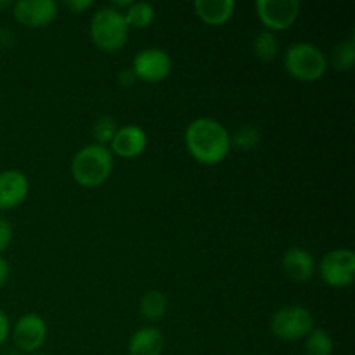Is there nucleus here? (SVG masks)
<instances>
[{"label":"nucleus","mask_w":355,"mask_h":355,"mask_svg":"<svg viewBox=\"0 0 355 355\" xmlns=\"http://www.w3.org/2000/svg\"><path fill=\"white\" fill-rule=\"evenodd\" d=\"M186 149L201 165H218L231 153V134L214 118H196L184 134Z\"/></svg>","instance_id":"1"},{"label":"nucleus","mask_w":355,"mask_h":355,"mask_svg":"<svg viewBox=\"0 0 355 355\" xmlns=\"http://www.w3.org/2000/svg\"><path fill=\"white\" fill-rule=\"evenodd\" d=\"M113 153L107 146L87 144L73 156L71 175L75 182L82 187H99L110 179L113 172Z\"/></svg>","instance_id":"2"},{"label":"nucleus","mask_w":355,"mask_h":355,"mask_svg":"<svg viewBox=\"0 0 355 355\" xmlns=\"http://www.w3.org/2000/svg\"><path fill=\"white\" fill-rule=\"evenodd\" d=\"M128 28L127 21L121 10L114 9V7H101L96 10L90 21V38L92 44L96 45L99 51L113 54L120 49L125 47L128 40Z\"/></svg>","instance_id":"3"},{"label":"nucleus","mask_w":355,"mask_h":355,"mask_svg":"<svg viewBox=\"0 0 355 355\" xmlns=\"http://www.w3.org/2000/svg\"><path fill=\"white\" fill-rule=\"evenodd\" d=\"M324 52L309 42H297L290 45L284 54V69L298 82L311 83L322 78L326 73Z\"/></svg>","instance_id":"4"},{"label":"nucleus","mask_w":355,"mask_h":355,"mask_svg":"<svg viewBox=\"0 0 355 355\" xmlns=\"http://www.w3.org/2000/svg\"><path fill=\"white\" fill-rule=\"evenodd\" d=\"M314 329V315L302 305L279 309L270 319V331L284 342H298Z\"/></svg>","instance_id":"5"},{"label":"nucleus","mask_w":355,"mask_h":355,"mask_svg":"<svg viewBox=\"0 0 355 355\" xmlns=\"http://www.w3.org/2000/svg\"><path fill=\"white\" fill-rule=\"evenodd\" d=\"M319 274L328 286H350L355 276V253L349 248L331 250L322 257L319 263Z\"/></svg>","instance_id":"6"},{"label":"nucleus","mask_w":355,"mask_h":355,"mask_svg":"<svg viewBox=\"0 0 355 355\" xmlns=\"http://www.w3.org/2000/svg\"><path fill=\"white\" fill-rule=\"evenodd\" d=\"M257 14L269 31H283L295 24L300 16L298 0H257Z\"/></svg>","instance_id":"7"},{"label":"nucleus","mask_w":355,"mask_h":355,"mask_svg":"<svg viewBox=\"0 0 355 355\" xmlns=\"http://www.w3.org/2000/svg\"><path fill=\"white\" fill-rule=\"evenodd\" d=\"M130 69L137 80L148 83H158L168 76L170 69H172V58L163 49L149 47L137 52Z\"/></svg>","instance_id":"8"},{"label":"nucleus","mask_w":355,"mask_h":355,"mask_svg":"<svg viewBox=\"0 0 355 355\" xmlns=\"http://www.w3.org/2000/svg\"><path fill=\"white\" fill-rule=\"evenodd\" d=\"M47 338V324L38 314H24L12 328L14 345L26 354H35Z\"/></svg>","instance_id":"9"},{"label":"nucleus","mask_w":355,"mask_h":355,"mask_svg":"<svg viewBox=\"0 0 355 355\" xmlns=\"http://www.w3.org/2000/svg\"><path fill=\"white\" fill-rule=\"evenodd\" d=\"M14 17L28 28H42L58 17L59 6L54 0H19L14 3Z\"/></svg>","instance_id":"10"},{"label":"nucleus","mask_w":355,"mask_h":355,"mask_svg":"<svg viewBox=\"0 0 355 355\" xmlns=\"http://www.w3.org/2000/svg\"><path fill=\"white\" fill-rule=\"evenodd\" d=\"M148 148V134L139 125H125L118 128L113 141L110 142V151L120 158H137Z\"/></svg>","instance_id":"11"},{"label":"nucleus","mask_w":355,"mask_h":355,"mask_svg":"<svg viewBox=\"0 0 355 355\" xmlns=\"http://www.w3.org/2000/svg\"><path fill=\"white\" fill-rule=\"evenodd\" d=\"M30 193L28 177L19 170L0 172V210L17 208Z\"/></svg>","instance_id":"12"},{"label":"nucleus","mask_w":355,"mask_h":355,"mask_svg":"<svg viewBox=\"0 0 355 355\" xmlns=\"http://www.w3.org/2000/svg\"><path fill=\"white\" fill-rule=\"evenodd\" d=\"M283 269L295 283H307L315 272V260L309 250L293 246L283 255Z\"/></svg>","instance_id":"13"},{"label":"nucleus","mask_w":355,"mask_h":355,"mask_svg":"<svg viewBox=\"0 0 355 355\" xmlns=\"http://www.w3.org/2000/svg\"><path fill=\"white\" fill-rule=\"evenodd\" d=\"M163 349H165V336L162 329L155 326L139 328L128 340L130 355H162Z\"/></svg>","instance_id":"14"},{"label":"nucleus","mask_w":355,"mask_h":355,"mask_svg":"<svg viewBox=\"0 0 355 355\" xmlns=\"http://www.w3.org/2000/svg\"><path fill=\"white\" fill-rule=\"evenodd\" d=\"M236 9L234 0H196L194 10L203 23L220 26L232 17Z\"/></svg>","instance_id":"15"},{"label":"nucleus","mask_w":355,"mask_h":355,"mask_svg":"<svg viewBox=\"0 0 355 355\" xmlns=\"http://www.w3.org/2000/svg\"><path fill=\"white\" fill-rule=\"evenodd\" d=\"M166 309H168V300L158 290L148 291L141 298V304H139L141 315L144 319H148V321H159L166 314Z\"/></svg>","instance_id":"16"},{"label":"nucleus","mask_w":355,"mask_h":355,"mask_svg":"<svg viewBox=\"0 0 355 355\" xmlns=\"http://www.w3.org/2000/svg\"><path fill=\"white\" fill-rule=\"evenodd\" d=\"M253 52L262 61H272L279 55V38L274 31L262 30L253 40Z\"/></svg>","instance_id":"17"},{"label":"nucleus","mask_w":355,"mask_h":355,"mask_svg":"<svg viewBox=\"0 0 355 355\" xmlns=\"http://www.w3.org/2000/svg\"><path fill=\"white\" fill-rule=\"evenodd\" d=\"M128 28H148L155 19V7L148 2H134L123 12Z\"/></svg>","instance_id":"18"},{"label":"nucleus","mask_w":355,"mask_h":355,"mask_svg":"<svg viewBox=\"0 0 355 355\" xmlns=\"http://www.w3.org/2000/svg\"><path fill=\"white\" fill-rule=\"evenodd\" d=\"M333 338L329 333L322 328H314L305 336V354L307 355H331Z\"/></svg>","instance_id":"19"},{"label":"nucleus","mask_w":355,"mask_h":355,"mask_svg":"<svg viewBox=\"0 0 355 355\" xmlns=\"http://www.w3.org/2000/svg\"><path fill=\"white\" fill-rule=\"evenodd\" d=\"M260 144V132L252 125H243L234 134L231 135V148L239 149V151H252Z\"/></svg>","instance_id":"20"},{"label":"nucleus","mask_w":355,"mask_h":355,"mask_svg":"<svg viewBox=\"0 0 355 355\" xmlns=\"http://www.w3.org/2000/svg\"><path fill=\"white\" fill-rule=\"evenodd\" d=\"M333 66H335L338 71H349L354 68L355 64V44L352 38L349 40H343L333 49L331 54Z\"/></svg>","instance_id":"21"},{"label":"nucleus","mask_w":355,"mask_h":355,"mask_svg":"<svg viewBox=\"0 0 355 355\" xmlns=\"http://www.w3.org/2000/svg\"><path fill=\"white\" fill-rule=\"evenodd\" d=\"M118 123L113 116L110 114H103V116L97 118L92 125V135L96 139V144L107 146L113 141L114 134L118 132Z\"/></svg>","instance_id":"22"},{"label":"nucleus","mask_w":355,"mask_h":355,"mask_svg":"<svg viewBox=\"0 0 355 355\" xmlns=\"http://www.w3.org/2000/svg\"><path fill=\"white\" fill-rule=\"evenodd\" d=\"M12 236H14V231L10 222L7 220V218L0 217V255H2V253L10 246V243H12Z\"/></svg>","instance_id":"23"},{"label":"nucleus","mask_w":355,"mask_h":355,"mask_svg":"<svg viewBox=\"0 0 355 355\" xmlns=\"http://www.w3.org/2000/svg\"><path fill=\"white\" fill-rule=\"evenodd\" d=\"M10 333V324H9V318L3 311H0V345L9 338Z\"/></svg>","instance_id":"24"},{"label":"nucleus","mask_w":355,"mask_h":355,"mask_svg":"<svg viewBox=\"0 0 355 355\" xmlns=\"http://www.w3.org/2000/svg\"><path fill=\"white\" fill-rule=\"evenodd\" d=\"M66 7L73 12L80 14L89 9V7H92V0H69V2H66Z\"/></svg>","instance_id":"25"},{"label":"nucleus","mask_w":355,"mask_h":355,"mask_svg":"<svg viewBox=\"0 0 355 355\" xmlns=\"http://www.w3.org/2000/svg\"><path fill=\"white\" fill-rule=\"evenodd\" d=\"M9 274H10L9 262H7L3 257H0V288L7 283V279H9Z\"/></svg>","instance_id":"26"},{"label":"nucleus","mask_w":355,"mask_h":355,"mask_svg":"<svg viewBox=\"0 0 355 355\" xmlns=\"http://www.w3.org/2000/svg\"><path fill=\"white\" fill-rule=\"evenodd\" d=\"M118 80H120V83H123V85H132L137 78H135V75L132 73V69H123V71L118 75Z\"/></svg>","instance_id":"27"},{"label":"nucleus","mask_w":355,"mask_h":355,"mask_svg":"<svg viewBox=\"0 0 355 355\" xmlns=\"http://www.w3.org/2000/svg\"><path fill=\"white\" fill-rule=\"evenodd\" d=\"M10 6V2H0V7H7Z\"/></svg>","instance_id":"28"},{"label":"nucleus","mask_w":355,"mask_h":355,"mask_svg":"<svg viewBox=\"0 0 355 355\" xmlns=\"http://www.w3.org/2000/svg\"><path fill=\"white\" fill-rule=\"evenodd\" d=\"M33 355H44V354H33Z\"/></svg>","instance_id":"29"}]
</instances>
